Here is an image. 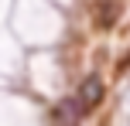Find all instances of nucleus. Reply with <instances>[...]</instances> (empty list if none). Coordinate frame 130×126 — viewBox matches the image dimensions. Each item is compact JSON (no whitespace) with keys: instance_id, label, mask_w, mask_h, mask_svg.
<instances>
[{"instance_id":"nucleus-1","label":"nucleus","mask_w":130,"mask_h":126,"mask_svg":"<svg viewBox=\"0 0 130 126\" xmlns=\"http://www.w3.org/2000/svg\"><path fill=\"white\" fill-rule=\"evenodd\" d=\"M99 99H103V82L92 75V79H86L82 85H79V92L72 95V102L79 106V113H89L92 106H99Z\"/></svg>"}]
</instances>
